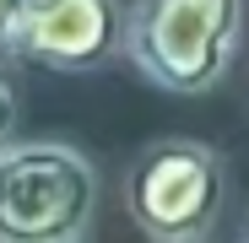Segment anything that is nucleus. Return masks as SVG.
I'll return each mask as SVG.
<instances>
[{
    "label": "nucleus",
    "mask_w": 249,
    "mask_h": 243,
    "mask_svg": "<svg viewBox=\"0 0 249 243\" xmlns=\"http://www.w3.org/2000/svg\"><path fill=\"white\" fill-rule=\"evenodd\" d=\"M119 49L157 92L200 97L244 49V0H130Z\"/></svg>",
    "instance_id": "obj_1"
},
{
    "label": "nucleus",
    "mask_w": 249,
    "mask_h": 243,
    "mask_svg": "<svg viewBox=\"0 0 249 243\" xmlns=\"http://www.w3.org/2000/svg\"><path fill=\"white\" fill-rule=\"evenodd\" d=\"M98 216V168L71 141L0 146V243H81Z\"/></svg>",
    "instance_id": "obj_2"
},
{
    "label": "nucleus",
    "mask_w": 249,
    "mask_h": 243,
    "mask_svg": "<svg viewBox=\"0 0 249 243\" xmlns=\"http://www.w3.org/2000/svg\"><path fill=\"white\" fill-rule=\"evenodd\" d=\"M124 211L157 243H200L228 211V162L217 146L168 135L124 173Z\"/></svg>",
    "instance_id": "obj_3"
},
{
    "label": "nucleus",
    "mask_w": 249,
    "mask_h": 243,
    "mask_svg": "<svg viewBox=\"0 0 249 243\" xmlns=\"http://www.w3.org/2000/svg\"><path fill=\"white\" fill-rule=\"evenodd\" d=\"M119 38H124L119 0H17V27L6 54L60 76H81L108 65Z\"/></svg>",
    "instance_id": "obj_4"
},
{
    "label": "nucleus",
    "mask_w": 249,
    "mask_h": 243,
    "mask_svg": "<svg viewBox=\"0 0 249 243\" xmlns=\"http://www.w3.org/2000/svg\"><path fill=\"white\" fill-rule=\"evenodd\" d=\"M11 135H17V92H11V81L0 76V146Z\"/></svg>",
    "instance_id": "obj_5"
},
{
    "label": "nucleus",
    "mask_w": 249,
    "mask_h": 243,
    "mask_svg": "<svg viewBox=\"0 0 249 243\" xmlns=\"http://www.w3.org/2000/svg\"><path fill=\"white\" fill-rule=\"evenodd\" d=\"M11 27H17V0H0V54L11 49Z\"/></svg>",
    "instance_id": "obj_6"
},
{
    "label": "nucleus",
    "mask_w": 249,
    "mask_h": 243,
    "mask_svg": "<svg viewBox=\"0 0 249 243\" xmlns=\"http://www.w3.org/2000/svg\"><path fill=\"white\" fill-rule=\"evenodd\" d=\"M244 238H249V222H244Z\"/></svg>",
    "instance_id": "obj_7"
}]
</instances>
